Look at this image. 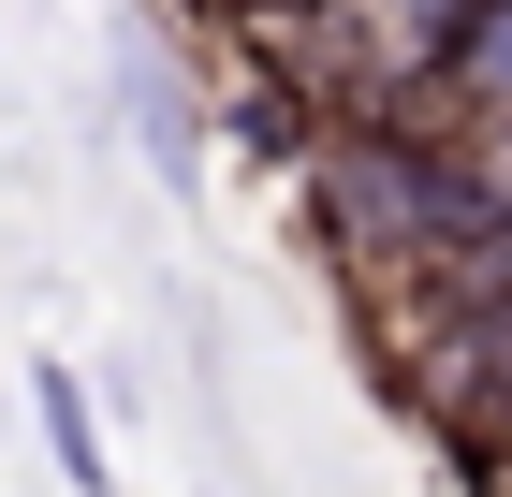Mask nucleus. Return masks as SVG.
<instances>
[{"instance_id":"f257e3e1","label":"nucleus","mask_w":512,"mask_h":497,"mask_svg":"<svg viewBox=\"0 0 512 497\" xmlns=\"http://www.w3.org/2000/svg\"><path fill=\"white\" fill-rule=\"evenodd\" d=\"M469 15L483 0H308L249 59L308 103V132H439V88L469 59Z\"/></svg>"},{"instance_id":"f03ea898","label":"nucleus","mask_w":512,"mask_h":497,"mask_svg":"<svg viewBox=\"0 0 512 497\" xmlns=\"http://www.w3.org/2000/svg\"><path fill=\"white\" fill-rule=\"evenodd\" d=\"M30 424H44V454H59V483H74V497H118V454H103V395L74 381V351H30Z\"/></svg>"},{"instance_id":"7ed1b4c3","label":"nucleus","mask_w":512,"mask_h":497,"mask_svg":"<svg viewBox=\"0 0 512 497\" xmlns=\"http://www.w3.org/2000/svg\"><path fill=\"white\" fill-rule=\"evenodd\" d=\"M439 132L512 147V0H483V15H469V59H454V88H439Z\"/></svg>"},{"instance_id":"20e7f679","label":"nucleus","mask_w":512,"mask_h":497,"mask_svg":"<svg viewBox=\"0 0 512 497\" xmlns=\"http://www.w3.org/2000/svg\"><path fill=\"white\" fill-rule=\"evenodd\" d=\"M439 454H454V483H469V497H512V410L469 424V439H439Z\"/></svg>"},{"instance_id":"39448f33","label":"nucleus","mask_w":512,"mask_h":497,"mask_svg":"<svg viewBox=\"0 0 512 497\" xmlns=\"http://www.w3.org/2000/svg\"><path fill=\"white\" fill-rule=\"evenodd\" d=\"M205 15H220V30H249V44H264V30H293L308 0H205Z\"/></svg>"}]
</instances>
